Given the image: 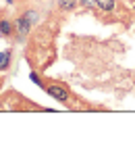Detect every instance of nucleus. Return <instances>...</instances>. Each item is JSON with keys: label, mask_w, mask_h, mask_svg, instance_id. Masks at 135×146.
Listing matches in <instances>:
<instances>
[{"label": "nucleus", "mask_w": 135, "mask_h": 146, "mask_svg": "<svg viewBox=\"0 0 135 146\" xmlns=\"http://www.w3.org/2000/svg\"><path fill=\"white\" fill-rule=\"evenodd\" d=\"M31 27H33V25L21 15V17H19L17 21H15V40H17V42H25V40L29 38Z\"/></svg>", "instance_id": "f03ea898"}, {"label": "nucleus", "mask_w": 135, "mask_h": 146, "mask_svg": "<svg viewBox=\"0 0 135 146\" xmlns=\"http://www.w3.org/2000/svg\"><path fill=\"white\" fill-rule=\"evenodd\" d=\"M0 36L2 38H15V23L9 19H0Z\"/></svg>", "instance_id": "7ed1b4c3"}, {"label": "nucleus", "mask_w": 135, "mask_h": 146, "mask_svg": "<svg viewBox=\"0 0 135 146\" xmlns=\"http://www.w3.org/2000/svg\"><path fill=\"white\" fill-rule=\"evenodd\" d=\"M2 84H4V77H0V88H2Z\"/></svg>", "instance_id": "9d476101"}, {"label": "nucleus", "mask_w": 135, "mask_h": 146, "mask_svg": "<svg viewBox=\"0 0 135 146\" xmlns=\"http://www.w3.org/2000/svg\"><path fill=\"white\" fill-rule=\"evenodd\" d=\"M23 17H25L31 25H38V23H40V13H38L36 9H27V11L23 13Z\"/></svg>", "instance_id": "0eeeda50"}, {"label": "nucleus", "mask_w": 135, "mask_h": 146, "mask_svg": "<svg viewBox=\"0 0 135 146\" xmlns=\"http://www.w3.org/2000/svg\"><path fill=\"white\" fill-rule=\"evenodd\" d=\"M133 9H135V6H133Z\"/></svg>", "instance_id": "9b49d317"}, {"label": "nucleus", "mask_w": 135, "mask_h": 146, "mask_svg": "<svg viewBox=\"0 0 135 146\" xmlns=\"http://www.w3.org/2000/svg\"><path fill=\"white\" fill-rule=\"evenodd\" d=\"M13 63V50L6 48L4 52H0V71H9Z\"/></svg>", "instance_id": "20e7f679"}, {"label": "nucleus", "mask_w": 135, "mask_h": 146, "mask_svg": "<svg viewBox=\"0 0 135 146\" xmlns=\"http://www.w3.org/2000/svg\"><path fill=\"white\" fill-rule=\"evenodd\" d=\"M96 6L104 13H112L117 9V2H114V0H96Z\"/></svg>", "instance_id": "423d86ee"}, {"label": "nucleus", "mask_w": 135, "mask_h": 146, "mask_svg": "<svg viewBox=\"0 0 135 146\" xmlns=\"http://www.w3.org/2000/svg\"><path fill=\"white\" fill-rule=\"evenodd\" d=\"M79 6V0H58V9L63 13H73Z\"/></svg>", "instance_id": "39448f33"}, {"label": "nucleus", "mask_w": 135, "mask_h": 146, "mask_svg": "<svg viewBox=\"0 0 135 146\" xmlns=\"http://www.w3.org/2000/svg\"><path fill=\"white\" fill-rule=\"evenodd\" d=\"M46 94H48V96H52L54 98V100H58L60 104H69V92H67V88H65V86H60V84H48V86H46Z\"/></svg>", "instance_id": "f257e3e1"}, {"label": "nucleus", "mask_w": 135, "mask_h": 146, "mask_svg": "<svg viewBox=\"0 0 135 146\" xmlns=\"http://www.w3.org/2000/svg\"><path fill=\"white\" fill-rule=\"evenodd\" d=\"M29 79H31V82H33V84H38V86H40V88H46V84L42 82V79H40V75H38V73H36V71H31V73H29Z\"/></svg>", "instance_id": "6e6552de"}, {"label": "nucleus", "mask_w": 135, "mask_h": 146, "mask_svg": "<svg viewBox=\"0 0 135 146\" xmlns=\"http://www.w3.org/2000/svg\"><path fill=\"white\" fill-rule=\"evenodd\" d=\"M81 6H85V9H94L96 6V0H79Z\"/></svg>", "instance_id": "1a4fd4ad"}]
</instances>
